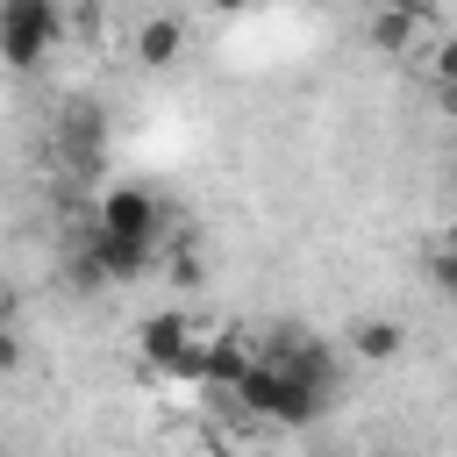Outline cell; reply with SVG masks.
Returning a JSON list of instances; mask_svg holds the SVG:
<instances>
[{
	"label": "cell",
	"instance_id": "obj_6",
	"mask_svg": "<svg viewBox=\"0 0 457 457\" xmlns=\"http://www.w3.org/2000/svg\"><path fill=\"white\" fill-rule=\"evenodd\" d=\"M179 43H186V29H179L171 14H150V21H143V36H136L143 64H171V57H179Z\"/></svg>",
	"mask_w": 457,
	"mask_h": 457
},
{
	"label": "cell",
	"instance_id": "obj_4",
	"mask_svg": "<svg viewBox=\"0 0 457 457\" xmlns=\"http://www.w3.org/2000/svg\"><path fill=\"white\" fill-rule=\"evenodd\" d=\"M100 236H121V243H150L157 236V200L136 193V186H114L100 200Z\"/></svg>",
	"mask_w": 457,
	"mask_h": 457
},
{
	"label": "cell",
	"instance_id": "obj_1",
	"mask_svg": "<svg viewBox=\"0 0 457 457\" xmlns=\"http://www.w3.org/2000/svg\"><path fill=\"white\" fill-rule=\"evenodd\" d=\"M328 386H336V357H328L321 343L293 336V343H278V350L243 378V407L264 414V421L300 428V421H314V414L328 407Z\"/></svg>",
	"mask_w": 457,
	"mask_h": 457
},
{
	"label": "cell",
	"instance_id": "obj_9",
	"mask_svg": "<svg viewBox=\"0 0 457 457\" xmlns=\"http://www.w3.org/2000/svg\"><path fill=\"white\" fill-rule=\"evenodd\" d=\"M428 271H436V286H443V293H457V257H436Z\"/></svg>",
	"mask_w": 457,
	"mask_h": 457
},
{
	"label": "cell",
	"instance_id": "obj_2",
	"mask_svg": "<svg viewBox=\"0 0 457 457\" xmlns=\"http://www.w3.org/2000/svg\"><path fill=\"white\" fill-rule=\"evenodd\" d=\"M0 43H7V64H36L50 43H57V7H43V0H7L0 7Z\"/></svg>",
	"mask_w": 457,
	"mask_h": 457
},
{
	"label": "cell",
	"instance_id": "obj_7",
	"mask_svg": "<svg viewBox=\"0 0 457 457\" xmlns=\"http://www.w3.org/2000/svg\"><path fill=\"white\" fill-rule=\"evenodd\" d=\"M371 43H378V50H407V43H414V14H393V7L371 14Z\"/></svg>",
	"mask_w": 457,
	"mask_h": 457
},
{
	"label": "cell",
	"instance_id": "obj_3",
	"mask_svg": "<svg viewBox=\"0 0 457 457\" xmlns=\"http://www.w3.org/2000/svg\"><path fill=\"white\" fill-rule=\"evenodd\" d=\"M143 357L157 364V371H207V350H193V328H186V314H150L143 321Z\"/></svg>",
	"mask_w": 457,
	"mask_h": 457
},
{
	"label": "cell",
	"instance_id": "obj_10",
	"mask_svg": "<svg viewBox=\"0 0 457 457\" xmlns=\"http://www.w3.org/2000/svg\"><path fill=\"white\" fill-rule=\"evenodd\" d=\"M443 107H450V114H457V86H443Z\"/></svg>",
	"mask_w": 457,
	"mask_h": 457
},
{
	"label": "cell",
	"instance_id": "obj_8",
	"mask_svg": "<svg viewBox=\"0 0 457 457\" xmlns=\"http://www.w3.org/2000/svg\"><path fill=\"white\" fill-rule=\"evenodd\" d=\"M436 79H443V86H457V36L436 50Z\"/></svg>",
	"mask_w": 457,
	"mask_h": 457
},
{
	"label": "cell",
	"instance_id": "obj_5",
	"mask_svg": "<svg viewBox=\"0 0 457 457\" xmlns=\"http://www.w3.org/2000/svg\"><path fill=\"white\" fill-rule=\"evenodd\" d=\"M400 343H407V336H400V321H357V328H350V350H357L364 364L400 357Z\"/></svg>",
	"mask_w": 457,
	"mask_h": 457
}]
</instances>
